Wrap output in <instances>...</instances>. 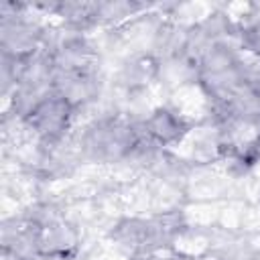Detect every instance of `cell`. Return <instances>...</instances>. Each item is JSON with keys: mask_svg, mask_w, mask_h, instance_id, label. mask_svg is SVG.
Instances as JSON below:
<instances>
[{"mask_svg": "<svg viewBox=\"0 0 260 260\" xmlns=\"http://www.w3.org/2000/svg\"><path fill=\"white\" fill-rule=\"evenodd\" d=\"M144 140L142 130H136L118 118H102L85 128L81 146L87 156L112 162L130 156L138 146L144 144Z\"/></svg>", "mask_w": 260, "mask_h": 260, "instance_id": "1", "label": "cell"}, {"mask_svg": "<svg viewBox=\"0 0 260 260\" xmlns=\"http://www.w3.org/2000/svg\"><path fill=\"white\" fill-rule=\"evenodd\" d=\"M73 110L75 108L51 87L24 114V120L35 130L37 136H41L47 142H53V140H59L67 132L71 118H73Z\"/></svg>", "mask_w": 260, "mask_h": 260, "instance_id": "2", "label": "cell"}, {"mask_svg": "<svg viewBox=\"0 0 260 260\" xmlns=\"http://www.w3.org/2000/svg\"><path fill=\"white\" fill-rule=\"evenodd\" d=\"M189 126L183 116H179L171 108H156L150 112V116L142 124V134L150 144H175L183 140Z\"/></svg>", "mask_w": 260, "mask_h": 260, "instance_id": "3", "label": "cell"}]
</instances>
